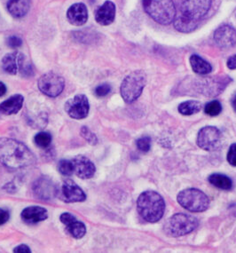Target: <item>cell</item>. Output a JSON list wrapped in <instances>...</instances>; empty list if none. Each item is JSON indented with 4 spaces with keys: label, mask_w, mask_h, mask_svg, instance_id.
Listing matches in <instances>:
<instances>
[{
    "label": "cell",
    "mask_w": 236,
    "mask_h": 253,
    "mask_svg": "<svg viewBox=\"0 0 236 253\" xmlns=\"http://www.w3.org/2000/svg\"><path fill=\"white\" fill-rule=\"evenodd\" d=\"M211 0H186L176 13L174 27L183 33H189L197 29L199 22L210 10Z\"/></svg>",
    "instance_id": "cell-1"
},
{
    "label": "cell",
    "mask_w": 236,
    "mask_h": 253,
    "mask_svg": "<svg viewBox=\"0 0 236 253\" xmlns=\"http://www.w3.org/2000/svg\"><path fill=\"white\" fill-rule=\"evenodd\" d=\"M0 162L9 169H21L34 165L36 157L26 145L3 138L0 139Z\"/></svg>",
    "instance_id": "cell-2"
},
{
    "label": "cell",
    "mask_w": 236,
    "mask_h": 253,
    "mask_svg": "<svg viewBox=\"0 0 236 253\" xmlns=\"http://www.w3.org/2000/svg\"><path fill=\"white\" fill-rule=\"evenodd\" d=\"M137 209L140 217L146 221L156 223L159 221L163 216L165 211V203L158 193L145 191L138 198Z\"/></svg>",
    "instance_id": "cell-3"
},
{
    "label": "cell",
    "mask_w": 236,
    "mask_h": 253,
    "mask_svg": "<svg viewBox=\"0 0 236 253\" xmlns=\"http://www.w3.org/2000/svg\"><path fill=\"white\" fill-rule=\"evenodd\" d=\"M142 5L145 12L159 24L169 25L175 19L173 0H142Z\"/></svg>",
    "instance_id": "cell-4"
},
{
    "label": "cell",
    "mask_w": 236,
    "mask_h": 253,
    "mask_svg": "<svg viewBox=\"0 0 236 253\" xmlns=\"http://www.w3.org/2000/svg\"><path fill=\"white\" fill-rule=\"evenodd\" d=\"M198 219L192 215L174 214L164 223L163 229L167 236L179 237L188 235L198 227Z\"/></svg>",
    "instance_id": "cell-5"
},
{
    "label": "cell",
    "mask_w": 236,
    "mask_h": 253,
    "mask_svg": "<svg viewBox=\"0 0 236 253\" xmlns=\"http://www.w3.org/2000/svg\"><path fill=\"white\" fill-rule=\"evenodd\" d=\"M147 84V77L142 70H135L123 79L120 92L123 101L132 103L141 95Z\"/></svg>",
    "instance_id": "cell-6"
},
{
    "label": "cell",
    "mask_w": 236,
    "mask_h": 253,
    "mask_svg": "<svg viewBox=\"0 0 236 253\" xmlns=\"http://www.w3.org/2000/svg\"><path fill=\"white\" fill-rule=\"evenodd\" d=\"M179 205L192 212L204 211L210 206V199L197 188H188L179 192L177 197Z\"/></svg>",
    "instance_id": "cell-7"
},
{
    "label": "cell",
    "mask_w": 236,
    "mask_h": 253,
    "mask_svg": "<svg viewBox=\"0 0 236 253\" xmlns=\"http://www.w3.org/2000/svg\"><path fill=\"white\" fill-rule=\"evenodd\" d=\"M65 87V80L64 79L53 71L43 75L39 80V88L40 92H43L46 96H59Z\"/></svg>",
    "instance_id": "cell-8"
},
{
    "label": "cell",
    "mask_w": 236,
    "mask_h": 253,
    "mask_svg": "<svg viewBox=\"0 0 236 253\" xmlns=\"http://www.w3.org/2000/svg\"><path fill=\"white\" fill-rule=\"evenodd\" d=\"M221 131L214 126L203 127L197 136V145L207 151L218 149L221 144Z\"/></svg>",
    "instance_id": "cell-9"
},
{
    "label": "cell",
    "mask_w": 236,
    "mask_h": 253,
    "mask_svg": "<svg viewBox=\"0 0 236 253\" xmlns=\"http://www.w3.org/2000/svg\"><path fill=\"white\" fill-rule=\"evenodd\" d=\"M90 105L87 97L84 94H78L66 102L65 110L70 118L83 119L88 116Z\"/></svg>",
    "instance_id": "cell-10"
},
{
    "label": "cell",
    "mask_w": 236,
    "mask_h": 253,
    "mask_svg": "<svg viewBox=\"0 0 236 253\" xmlns=\"http://www.w3.org/2000/svg\"><path fill=\"white\" fill-rule=\"evenodd\" d=\"M58 194L61 200L66 203H79L85 201L86 199V196L83 189L71 179H67L62 183Z\"/></svg>",
    "instance_id": "cell-11"
},
{
    "label": "cell",
    "mask_w": 236,
    "mask_h": 253,
    "mask_svg": "<svg viewBox=\"0 0 236 253\" xmlns=\"http://www.w3.org/2000/svg\"><path fill=\"white\" fill-rule=\"evenodd\" d=\"M216 44L222 49L232 48L236 45V31L229 25H222L214 32Z\"/></svg>",
    "instance_id": "cell-12"
},
{
    "label": "cell",
    "mask_w": 236,
    "mask_h": 253,
    "mask_svg": "<svg viewBox=\"0 0 236 253\" xmlns=\"http://www.w3.org/2000/svg\"><path fill=\"white\" fill-rule=\"evenodd\" d=\"M33 191L36 197L41 200H51L58 194L55 184L47 177H41L37 179L33 185Z\"/></svg>",
    "instance_id": "cell-13"
},
{
    "label": "cell",
    "mask_w": 236,
    "mask_h": 253,
    "mask_svg": "<svg viewBox=\"0 0 236 253\" xmlns=\"http://www.w3.org/2000/svg\"><path fill=\"white\" fill-rule=\"evenodd\" d=\"M71 161L74 166V172L80 179H90L95 173V166L87 157L78 156Z\"/></svg>",
    "instance_id": "cell-14"
},
{
    "label": "cell",
    "mask_w": 236,
    "mask_h": 253,
    "mask_svg": "<svg viewBox=\"0 0 236 253\" xmlns=\"http://www.w3.org/2000/svg\"><path fill=\"white\" fill-rule=\"evenodd\" d=\"M25 61L26 58L21 52H11L4 55L2 60V67L6 73L15 75L18 72H21Z\"/></svg>",
    "instance_id": "cell-15"
},
{
    "label": "cell",
    "mask_w": 236,
    "mask_h": 253,
    "mask_svg": "<svg viewBox=\"0 0 236 253\" xmlns=\"http://www.w3.org/2000/svg\"><path fill=\"white\" fill-rule=\"evenodd\" d=\"M69 22L74 26H82L88 20V10L83 3H76L67 12Z\"/></svg>",
    "instance_id": "cell-16"
},
{
    "label": "cell",
    "mask_w": 236,
    "mask_h": 253,
    "mask_svg": "<svg viewBox=\"0 0 236 253\" xmlns=\"http://www.w3.org/2000/svg\"><path fill=\"white\" fill-rule=\"evenodd\" d=\"M116 17V5L110 0L97 9L95 13L96 22L102 26H108L114 22Z\"/></svg>",
    "instance_id": "cell-17"
},
{
    "label": "cell",
    "mask_w": 236,
    "mask_h": 253,
    "mask_svg": "<svg viewBox=\"0 0 236 253\" xmlns=\"http://www.w3.org/2000/svg\"><path fill=\"white\" fill-rule=\"evenodd\" d=\"M47 218H48L47 211L40 206H31L22 211V220L27 224L41 222Z\"/></svg>",
    "instance_id": "cell-18"
},
{
    "label": "cell",
    "mask_w": 236,
    "mask_h": 253,
    "mask_svg": "<svg viewBox=\"0 0 236 253\" xmlns=\"http://www.w3.org/2000/svg\"><path fill=\"white\" fill-rule=\"evenodd\" d=\"M23 101L24 98L21 94H15L10 97L6 101H3L0 104V112L5 115L17 114L22 109Z\"/></svg>",
    "instance_id": "cell-19"
},
{
    "label": "cell",
    "mask_w": 236,
    "mask_h": 253,
    "mask_svg": "<svg viewBox=\"0 0 236 253\" xmlns=\"http://www.w3.org/2000/svg\"><path fill=\"white\" fill-rule=\"evenodd\" d=\"M7 10L13 17H24L30 10V0H9Z\"/></svg>",
    "instance_id": "cell-20"
},
{
    "label": "cell",
    "mask_w": 236,
    "mask_h": 253,
    "mask_svg": "<svg viewBox=\"0 0 236 253\" xmlns=\"http://www.w3.org/2000/svg\"><path fill=\"white\" fill-rule=\"evenodd\" d=\"M190 65L195 73L199 75H207L211 72L212 67L208 61L197 54L190 57Z\"/></svg>",
    "instance_id": "cell-21"
},
{
    "label": "cell",
    "mask_w": 236,
    "mask_h": 253,
    "mask_svg": "<svg viewBox=\"0 0 236 253\" xmlns=\"http://www.w3.org/2000/svg\"><path fill=\"white\" fill-rule=\"evenodd\" d=\"M209 182L216 188L223 190H230L233 188L232 179L227 175L221 173H214L209 177Z\"/></svg>",
    "instance_id": "cell-22"
},
{
    "label": "cell",
    "mask_w": 236,
    "mask_h": 253,
    "mask_svg": "<svg viewBox=\"0 0 236 253\" xmlns=\"http://www.w3.org/2000/svg\"><path fill=\"white\" fill-rule=\"evenodd\" d=\"M67 230L70 236L76 239H80L86 234V227L83 222L79 221L77 218L66 226Z\"/></svg>",
    "instance_id": "cell-23"
},
{
    "label": "cell",
    "mask_w": 236,
    "mask_h": 253,
    "mask_svg": "<svg viewBox=\"0 0 236 253\" xmlns=\"http://www.w3.org/2000/svg\"><path fill=\"white\" fill-rule=\"evenodd\" d=\"M201 109V103L197 101H185L179 106V112L183 116H192L200 112Z\"/></svg>",
    "instance_id": "cell-24"
},
{
    "label": "cell",
    "mask_w": 236,
    "mask_h": 253,
    "mask_svg": "<svg viewBox=\"0 0 236 253\" xmlns=\"http://www.w3.org/2000/svg\"><path fill=\"white\" fill-rule=\"evenodd\" d=\"M34 140L38 147L41 149H46L52 142V136L46 131H41L35 136Z\"/></svg>",
    "instance_id": "cell-25"
},
{
    "label": "cell",
    "mask_w": 236,
    "mask_h": 253,
    "mask_svg": "<svg viewBox=\"0 0 236 253\" xmlns=\"http://www.w3.org/2000/svg\"><path fill=\"white\" fill-rule=\"evenodd\" d=\"M222 111V105L220 104L219 101H212L207 103L204 108V112L210 117L219 116Z\"/></svg>",
    "instance_id": "cell-26"
},
{
    "label": "cell",
    "mask_w": 236,
    "mask_h": 253,
    "mask_svg": "<svg viewBox=\"0 0 236 253\" xmlns=\"http://www.w3.org/2000/svg\"><path fill=\"white\" fill-rule=\"evenodd\" d=\"M58 169L61 174L64 176H70L74 173V166L73 163L70 160H61L58 165Z\"/></svg>",
    "instance_id": "cell-27"
},
{
    "label": "cell",
    "mask_w": 236,
    "mask_h": 253,
    "mask_svg": "<svg viewBox=\"0 0 236 253\" xmlns=\"http://www.w3.org/2000/svg\"><path fill=\"white\" fill-rule=\"evenodd\" d=\"M137 147L141 152H149L150 148H151V139L148 136L141 137L139 140H137Z\"/></svg>",
    "instance_id": "cell-28"
},
{
    "label": "cell",
    "mask_w": 236,
    "mask_h": 253,
    "mask_svg": "<svg viewBox=\"0 0 236 253\" xmlns=\"http://www.w3.org/2000/svg\"><path fill=\"white\" fill-rule=\"evenodd\" d=\"M81 135L83 136V138L87 140L88 143H90V144L95 145L98 142L96 135L93 132L90 131L88 127H82V129H81Z\"/></svg>",
    "instance_id": "cell-29"
},
{
    "label": "cell",
    "mask_w": 236,
    "mask_h": 253,
    "mask_svg": "<svg viewBox=\"0 0 236 253\" xmlns=\"http://www.w3.org/2000/svg\"><path fill=\"white\" fill-rule=\"evenodd\" d=\"M111 91V86L109 84H102L95 88V95L98 97H104L108 95Z\"/></svg>",
    "instance_id": "cell-30"
},
{
    "label": "cell",
    "mask_w": 236,
    "mask_h": 253,
    "mask_svg": "<svg viewBox=\"0 0 236 253\" xmlns=\"http://www.w3.org/2000/svg\"><path fill=\"white\" fill-rule=\"evenodd\" d=\"M228 162L231 166L236 167V143L230 146L228 153Z\"/></svg>",
    "instance_id": "cell-31"
},
{
    "label": "cell",
    "mask_w": 236,
    "mask_h": 253,
    "mask_svg": "<svg viewBox=\"0 0 236 253\" xmlns=\"http://www.w3.org/2000/svg\"><path fill=\"white\" fill-rule=\"evenodd\" d=\"M22 41L21 38L17 36H11L7 39V44L11 48H19L22 45Z\"/></svg>",
    "instance_id": "cell-32"
},
{
    "label": "cell",
    "mask_w": 236,
    "mask_h": 253,
    "mask_svg": "<svg viewBox=\"0 0 236 253\" xmlns=\"http://www.w3.org/2000/svg\"><path fill=\"white\" fill-rule=\"evenodd\" d=\"M76 218H77L75 217L74 215L69 213V212H64V213L61 214V217H60L61 223H63L65 226L69 225L71 221H73Z\"/></svg>",
    "instance_id": "cell-33"
},
{
    "label": "cell",
    "mask_w": 236,
    "mask_h": 253,
    "mask_svg": "<svg viewBox=\"0 0 236 253\" xmlns=\"http://www.w3.org/2000/svg\"><path fill=\"white\" fill-rule=\"evenodd\" d=\"M13 253H31V249L29 246L25 245H19L13 249Z\"/></svg>",
    "instance_id": "cell-34"
},
{
    "label": "cell",
    "mask_w": 236,
    "mask_h": 253,
    "mask_svg": "<svg viewBox=\"0 0 236 253\" xmlns=\"http://www.w3.org/2000/svg\"><path fill=\"white\" fill-rule=\"evenodd\" d=\"M8 219V211L4 209H0V225H3L4 223L7 222Z\"/></svg>",
    "instance_id": "cell-35"
},
{
    "label": "cell",
    "mask_w": 236,
    "mask_h": 253,
    "mask_svg": "<svg viewBox=\"0 0 236 253\" xmlns=\"http://www.w3.org/2000/svg\"><path fill=\"white\" fill-rule=\"evenodd\" d=\"M228 68L229 70H236V55H233L228 59Z\"/></svg>",
    "instance_id": "cell-36"
},
{
    "label": "cell",
    "mask_w": 236,
    "mask_h": 253,
    "mask_svg": "<svg viewBox=\"0 0 236 253\" xmlns=\"http://www.w3.org/2000/svg\"><path fill=\"white\" fill-rule=\"evenodd\" d=\"M5 92H6V86H5V84H4V83H2V82H0V97L4 95Z\"/></svg>",
    "instance_id": "cell-37"
},
{
    "label": "cell",
    "mask_w": 236,
    "mask_h": 253,
    "mask_svg": "<svg viewBox=\"0 0 236 253\" xmlns=\"http://www.w3.org/2000/svg\"><path fill=\"white\" fill-rule=\"evenodd\" d=\"M232 105H233V108H234V109L236 110V94L235 95V97L233 98L232 100Z\"/></svg>",
    "instance_id": "cell-38"
}]
</instances>
